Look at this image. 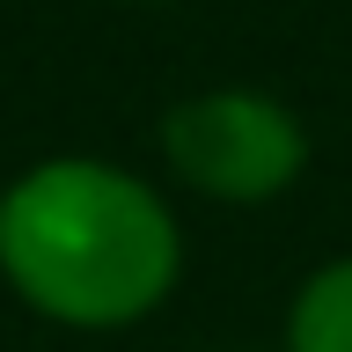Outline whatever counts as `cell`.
<instances>
[{
  "label": "cell",
  "instance_id": "cell-1",
  "mask_svg": "<svg viewBox=\"0 0 352 352\" xmlns=\"http://www.w3.org/2000/svg\"><path fill=\"white\" fill-rule=\"evenodd\" d=\"M0 264L59 323H132L176 279V228L103 162H44L0 198Z\"/></svg>",
  "mask_w": 352,
  "mask_h": 352
},
{
  "label": "cell",
  "instance_id": "cell-2",
  "mask_svg": "<svg viewBox=\"0 0 352 352\" xmlns=\"http://www.w3.org/2000/svg\"><path fill=\"white\" fill-rule=\"evenodd\" d=\"M162 147H169L184 184H198V191H213V198H272L308 162L301 125L272 96H242V88L198 96V103L169 110Z\"/></svg>",
  "mask_w": 352,
  "mask_h": 352
},
{
  "label": "cell",
  "instance_id": "cell-3",
  "mask_svg": "<svg viewBox=\"0 0 352 352\" xmlns=\"http://www.w3.org/2000/svg\"><path fill=\"white\" fill-rule=\"evenodd\" d=\"M286 345L294 352H352V264H330L301 286Z\"/></svg>",
  "mask_w": 352,
  "mask_h": 352
}]
</instances>
